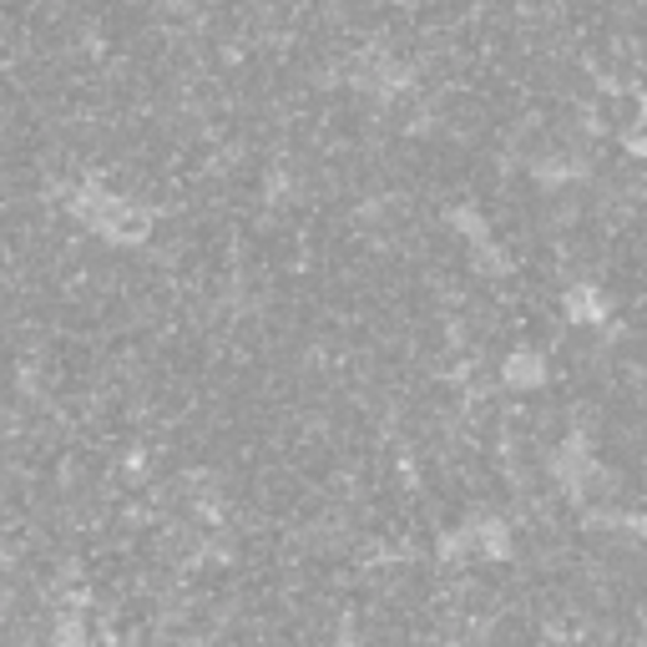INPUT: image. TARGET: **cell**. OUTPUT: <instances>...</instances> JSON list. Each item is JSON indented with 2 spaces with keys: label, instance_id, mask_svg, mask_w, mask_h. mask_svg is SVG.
<instances>
[{
  "label": "cell",
  "instance_id": "1",
  "mask_svg": "<svg viewBox=\"0 0 647 647\" xmlns=\"http://www.w3.org/2000/svg\"><path fill=\"white\" fill-rule=\"evenodd\" d=\"M500 384H506L511 395H536V390H546V384H551V359H546V350H536V344L506 350V359H500Z\"/></svg>",
  "mask_w": 647,
  "mask_h": 647
},
{
  "label": "cell",
  "instance_id": "2",
  "mask_svg": "<svg viewBox=\"0 0 647 647\" xmlns=\"http://www.w3.org/2000/svg\"><path fill=\"white\" fill-rule=\"evenodd\" d=\"M561 319L572 324V329H607V324L618 319V309H612V299H607L597 283L582 279L561 294Z\"/></svg>",
  "mask_w": 647,
  "mask_h": 647
},
{
  "label": "cell",
  "instance_id": "3",
  "mask_svg": "<svg viewBox=\"0 0 647 647\" xmlns=\"http://www.w3.org/2000/svg\"><path fill=\"white\" fill-rule=\"evenodd\" d=\"M466 253H471V268L481 279H506V274H511V253L500 249V238H485V243H475V249H466Z\"/></svg>",
  "mask_w": 647,
  "mask_h": 647
},
{
  "label": "cell",
  "instance_id": "4",
  "mask_svg": "<svg viewBox=\"0 0 647 647\" xmlns=\"http://www.w3.org/2000/svg\"><path fill=\"white\" fill-rule=\"evenodd\" d=\"M451 233H456L466 249H475V243H485V238H496V228H491L475 207H451Z\"/></svg>",
  "mask_w": 647,
  "mask_h": 647
},
{
  "label": "cell",
  "instance_id": "5",
  "mask_svg": "<svg viewBox=\"0 0 647 647\" xmlns=\"http://www.w3.org/2000/svg\"><path fill=\"white\" fill-rule=\"evenodd\" d=\"M51 647H91V627L76 612H61L51 627Z\"/></svg>",
  "mask_w": 647,
  "mask_h": 647
},
{
  "label": "cell",
  "instance_id": "6",
  "mask_svg": "<svg viewBox=\"0 0 647 647\" xmlns=\"http://www.w3.org/2000/svg\"><path fill=\"white\" fill-rule=\"evenodd\" d=\"M622 148H627V157L647 162V97H643V102H637V112H633V127L622 132Z\"/></svg>",
  "mask_w": 647,
  "mask_h": 647
},
{
  "label": "cell",
  "instance_id": "7",
  "mask_svg": "<svg viewBox=\"0 0 647 647\" xmlns=\"http://www.w3.org/2000/svg\"><path fill=\"white\" fill-rule=\"evenodd\" d=\"M369 5H384V11H410V5H420V0H369Z\"/></svg>",
  "mask_w": 647,
  "mask_h": 647
},
{
  "label": "cell",
  "instance_id": "8",
  "mask_svg": "<svg viewBox=\"0 0 647 647\" xmlns=\"http://www.w3.org/2000/svg\"><path fill=\"white\" fill-rule=\"evenodd\" d=\"M0 72H11V46L0 41Z\"/></svg>",
  "mask_w": 647,
  "mask_h": 647
},
{
  "label": "cell",
  "instance_id": "9",
  "mask_svg": "<svg viewBox=\"0 0 647 647\" xmlns=\"http://www.w3.org/2000/svg\"><path fill=\"white\" fill-rule=\"evenodd\" d=\"M435 647H471L466 637H445V643H435Z\"/></svg>",
  "mask_w": 647,
  "mask_h": 647
}]
</instances>
